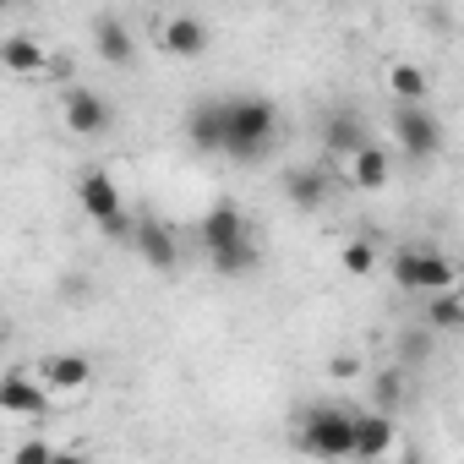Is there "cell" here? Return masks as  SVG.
<instances>
[{
  "label": "cell",
  "mask_w": 464,
  "mask_h": 464,
  "mask_svg": "<svg viewBox=\"0 0 464 464\" xmlns=\"http://www.w3.org/2000/svg\"><path fill=\"white\" fill-rule=\"evenodd\" d=\"M202 252H208V263H213L218 279H241V274H252L263 263V246L252 236V218L241 213V202L218 197L202 213Z\"/></svg>",
  "instance_id": "6da1fadb"
},
{
  "label": "cell",
  "mask_w": 464,
  "mask_h": 464,
  "mask_svg": "<svg viewBox=\"0 0 464 464\" xmlns=\"http://www.w3.org/2000/svg\"><path fill=\"white\" fill-rule=\"evenodd\" d=\"M279 137V110L274 99H257V93H241V99H224V153L229 159H263Z\"/></svg>",
  "instance_id": "7a4b0ae2"
},
{
  "label": "cell",
  "mask_w": 464,
  "mask_h": 464,
  "mask_svg": "<svg viewBox=\"0 0 464 464\" xmlns=\"http://www.w3.org/2000/svg\"><path fill=\"white\" fill-rule=\"evenodd\" d=\"M355 410H344V404H312L306 415H301V448L306 453H317V459H355Z\"/></svg>",
  "instance_id": "3957f363"
},
{
  "label": "cell",
  "mask_w": 464,
  "mask_h": 464,
  "mask_svg": "<svg viewBox=\"0 0 464 464\" xmlns=\"http://www.w3.org/2000/svg\"><path fill=\"white\" fill-rule=\"evenodd\" d=\"M77 202L110 241H131V213H126V197H121L110 169H82L77 175Z\"/></svg>",
  "instance_id": "277c9868"
},
{
  "label": "cell",
  "mask_w": 464,
  "mask_h": 464,
  "mask_svg": "<svg viewBox=\"0 0 464 464\" xmlns=\"http://www.w3.org/2000/svg\"><path fill=\"white\" fill-rule=\"evenodd\" d=\"M393 285L431 301V295H442V290H459V268H453L442 252H431V246H399V252H393Z\"/></svg>",
  "instance_id": "5b68a950"
},
{
  "label": "cell",
  "mask_w": 464,
  "mask_h": 464,
  "mask_svg": "<svg viewBox=\"0 0 464 464\" xmlns=\"http://www.w3.org/2000/svg\"><path fill=\"white\" fill-rule=\"evenodd\" d=\"M61 126H66L72 137L93 142V137H104V131L115 126V110H110V99L93 93V88H66V99H61Z\"/></svg>",
  "instance_id": "8992f818"
},
{
  "label": "cell",
  "mask_w": 464,
  "mask_h": 464,
  "mask_svg": "<svg viewBox=\"0 0 464 464\" xmlns=\"http://www.w3.org/2000/svg\"><path fill=\"white\" fill-rule=\"evenodd\" d=\"M393 137L410 159H437L442 153V121L426 104H393Z\"/></svg>",
  "instance_id": "52a82bcc"
},
{
  "label": "cell",
  "mask_w": 464,
  "mask_h": 464,
  "mask_svg": "<svg viewBox=\"0 0 464 464\" xmlns=\"http://www.w3.org/2000/svg\"><path fill=\"white\" fill-rule=\"evenodd\" d=\"M131 252H137L148 268H159V274H175V268H180L175 236H169V224H164L159 213H137V218H131Z\"/></svg>",
  "instance_id": "ba28073f"
},
{
  "label": "cell",
  "mask_w": 464,
  "mask_h": 464,
  "mask_svg": "<svg viewBox=\"0 0 464 464\" xmlns=\"http://www.w3.org/2000/svg\"><path fill=\"white\" fill-rule=\"evenodd\" d=\"M39 377H44V388H50L55 399H77V393H88V382H93V361L61 350V355H44V361H39Z\"/></svg>",
  "instance_id": "9c48e42d"
},
{
  "label": "cell",
  "mask_w": 464,
  "mask_h": 464,
  "mask_svg": "<svg viewBox=\"0 0 464 464\" xmlns=\"http://www.w3.org/2000/svg\"><path fill=\"white\" fill-rule=\"evenodd\" d=\"M50 399L55 393L44 388V377L39 372H23V366H12L6 382H0V410H6V415H44Z\"/></svg>",
  "instance_id": "30bf717a"
},
{
  "label": "cell",
  "mask_w": 464,
  "mask_h": 464,
  "mask_svg": "<svg viewBox=\"0 0 464 464\" xmlns=\"http://www.w3.org/2000/svg\"><path fill=\"white\" fill-rule=\"evenodd\" d=\"M186 142L197 153H224V99H197L186 110Z\"/></svg>",
  "instance_id": "8fae6325"
},
{
  "label": "cell",
  "mask_w": 464,
  "mask_h": 464,
  "mask_svg": "<svg viewBox=\"0 0 464 464\" xmlns=\"http://www.w3.org/2000/svg\"><path fill=\"white\" fill-rule=\"evenodd\" d=\"M344 180H350L355 191H382V186L393 180V153H388L382 142H366L361 153L344 159Z\"/></svg>",
  "instance_id": "7c38bea8"
},
{
  "label": "cell",
  "mask_w": 464,
  "mask_h": 464,
  "mask_svg": "<svg viewBox=\"0 0 464 464\" xmlns=\"http://www.w3.org/2000/svg\"><path fill=\"white\" fill-rule=\"evenodd\" d=\"M285 197H290L295 208L317 213V208H328V197H334V175H328L323 164H295V169H285Z\"/></svg>",
  "instance_id": "4fadbf2b"
},
{
  "label": "cell",
  "mask_w": 464,
  "mask_h": 464,
  "mask_svg": "<svg viewBox=\"0 0 464 464\" xmlns=\"http://www.w3.org/2000/svg\"><path fill=\"white\" fill-rule=\"evenodd\" d=\"M399 448V420L388 410H366L355 420V459H388Z\"/></svg>",
  "instance_id": "5bb4252c"
},
{
  "label": "cell",
  "mask_w": 464,
  "mask_h": 464,
  "mask_svg": "<svg viewBox=\"0 0 464 464\" xmlns=\"http://www.w3.org/2000/svg\"><path fill=\"white\" fill-rule=\"evenodd\" d=\"M93 50H99V61L104 66H131L137 61V39H131V28L121 23V17H93Z\"/></svg>",
  "instance_id": "9a60e30c"
},
{
  "label": "cell",
  "mask_w": 464,
  "mask_h": 464,
  "mask_svg": "<svg viewBox=\"0 0 464 464\" xmlns=\"http://www.w3.org/2000/svg\"><path fill=\"white\" fill-rule=\"evenodd\" d=\"M372 137H366V121L355 115V110H334L328 121H323V148H328V159H350V153H361Z\"/></svg>",
  "instance_id": "2e32d148"
},
{
  "label": "cell",
  "mask_w": 464,
  "mask_h": 464,
  "mask_svg": "<svg viewBox=\"0 0 464 464\" xmlns=\"http://www.w3.org/2000/svg\"><path fill=\"white\" fill-rule=\"evenodd\" d=\"M159 44H164L175 61H197V55L208 50V23H202V17H191V12H180V17H169V23H164Z\"/></svg>",
  "instance_id": "e0dca14e"
},
{
  "label": "cell",
  "mask_w": 464,
  "mask_h": 464,
  "mask_svg": "<svg viewBox=\"0 0 464 464\" xmlns=\"http://www.w3.org/2000/svg\"><path fill=\"white\" fill-rule=\"evenodd\" d=\"M50 66L55 61H50V50L39 39H28V34H12L6 39V72H17V77H55Z\"/></svg>",
  "instance_id": "ac0fdd59"
},
{
  "label": "cell",
  "mask_w": 464,
  "mask_h": 464,
  "mask_svg": "<svg viewBox=\"0 0 464 464\" xmlns=\"http://www.w3.org/2000/svg\"><path fill=\"white\" fill-rule=\"evenodd\" d=\"M404 399H410L404 366H382V372H372V404H377V410L399 415V410H404Z\"/></svg>",
  "instance_id": "d6986e66"
},
{
  "label": "cell",
  "mask_w": 464,
  "mask_h": 464,
  "mask_svg": "<svg viewBox=\"0 0 464 464\" xmlns=\"http://www.w3.org/2000/svg\"><path fill=\"white\" fill-rule=\"evenodd\" d=\"M388 93H393L399 104H426V93H431V77H426L420 66L399 61V66L388 72Z\"/></svg>",
  "instance_id": "ffe728a7"
},
{
  "label": "cell",
  "mask_w": 464,
  "mask_h": 464,
  "mask_svg": "<svg viewBox=\"0 0 464 464\" xmlns=\"http://www.w3.org/2000/svg\"><path fill=\"white\" fill-rule=\"evenodd\" d=\"M431 328H437V334H459V328H464V301H459V290L431 295Z\"/></svg>",
  "instance_id": "44dd1931"
},
{
  "label": "cell",
  "mask_w": 464,
  "mask_h": 464,
  "mask_svg": "<svg viewBox=\"0 0 464 464\" xmlns=\"http://www.w3.org/2000/svg\"><path fill=\"white\" fill-rule=\"evenodd\" d=\"M339 263H344V274H355V279H366V274L377 268V246H372V241H350Z\"/></svg>",
  "instance_id": "7402d4cb"
},
{
  "label": "cell",
  "mask_w": 464,
  "mask_h": 464,
  "mask_svg": "<svg viewBox=\"0 0 464 464\" xmlns=\"http://www.w3.org/2000/svg\"><path fill=\"white\" fill-rule=\"evenodd\" d=\"M426 355H431V334H420V328H415V334H404V339H399V361H404V366H420Z\"/></svg>",
  "instance_id": "603a6c76"
},
{
  "label": "cell",
  "mask_w": 464,
  "mask_h": 464,
  "mask_svg": "<svg viewBox=\"0 0 464 464\" xmlns=\"http://www.w3.org/2000/svg\"><path fill=\"white\" fill-rule=\"evenodd\" d=\"M50 459H61L50 442H23V448L12 453V464H50Z\"/></svg>",
  "instance_id": "cb8c5ba5"
},
{
  "label": "cell",
  "mask_w": 464,
  "mask_h": 464,
  "mask_svg": "<svg viewBox=\"0 0 464 464\" xmlns=\"http://www.w3.org/2000/svg\"><path fill=\"white\" fill-rule=\"evenodd\" d=\"M328 372H334L339 382H350V377H361V361H355V355H334V361H328Z\"/></svg>",
  "instance_id": "d4e9b609"
},
{
  "label": "cell",
  "mask_w": 464,
  "mask_h": 464,
  "mask_svg": "<svg viewBox=\"0 0 464 464\" xmlns=\"http://www.w3.org/2000/svg\"><path fill=\"white\" fill-rule=\"evenodd\" d=\"M6 6H17V0H6Z\"/></svg>",
  "instance_id": "484cf974"
}]
</instances>
